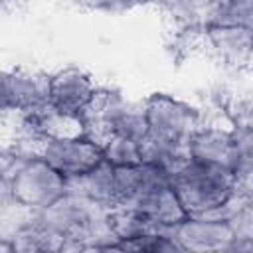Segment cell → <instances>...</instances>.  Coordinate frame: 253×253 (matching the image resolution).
Returning <instances> with one entry per match:
<instances>
[{"label": "cell", "mask_w": 253, "mask_h": 253, "mask_svg": "<svg viewBox=\"0 0 253 253\" xmlns=\"http://www.w3.org/2000/svg\"><path fill=\"white\" fill-rule=\"evenodd\" d=\"M225 115L233 128L253 130V97L231 99L225 105Z\"/></svg>", "instance_id": "7402d4cb"}, {"label": "cell", "mask_w": 253, "mask_h": 253, "mask_svg": "<svg viewBox=\"0 0 253 253\" xmlns=\"http://www.w3.org/2000/svg\"><path fill=\"white\" fill-rule=\"evenodd\" d=\"M233 194L237 196H253V152L239 156L233 168Z\"/></svg>", "instance_id": "603a6c76"}, {"label": "cell", "mask_w": 253, "mask_h": 253, "mask_svg": "<svg viewBox=\"0 0 253 253\" xmlns=\"http://www.w3.org/2000/svg\"><path fill=\"white\" fill-rule=\"evenodd\" d=\"M227 251H253V239H243V237H233L231 245Z\"/></svg>", "instance_id": "4316f807"}, {"label": "cell", "mask_w": 253, "mask_h": 253, "mask_svg": "<svg viewBox=\"0 0 253 253\" xmlns=\"http://www.w3.org/2000/svg\"><path fill=\"white\" fill-rule=\"evenodd\" d=\"M130 208H136L138 211H142L144 215H148L150 219H154L162 225H178L180 221H184L188 217V211L184 210V206L178 200L172 186L144 194Z\"/></svg>", "instance_id": "2e32d148"}, {"label": "cell", "mask_w": 253, "mask_h": 253, "mask_svg": "<svg viewBox=\"0 0 253 253\" xmlns=\"http://www.w3.org/2000/svg\"><path fill=\"white\" fill-rule=\"evenodd\" d=\"M109 208H103L87 198L75 196V194H63L59 200H55L53 204H49L47 208L40 210L38 213V221L42 225H45L47 229L59 233L61 237L65 233H69L73 227L85 223L87 219L107 213Z\"/></svg>", "instance_id": "9c48e42d"}, {"label": "cell", "mask_w": 253, "mask_h": 253, "mask_svg": "<svg viewBox=\"0 0 253 253\" xmlns=\"http://www.w3.org/2000/svg\"><path fill=\"white\" fill-rule=\"evenodd\" d=\"M172 188L190 217L204 215L233 196V170L192 160L172 176Z\"/></svg>", "instance_id": "6da1fadb"}, {"label": "cell", "mask_w": 253, "mask_h": 253, "mask_svg": "<svg viewBox=\"0 0 253 253\" xmlns=\"http://www.w3.org/2000/svg\"><path fill=\"white\" fill-rule=\"evenodd\" d=\"M210 26H235L253 30V0H213Z\"/></svg>", "instance_id": "e0dca14e"}, {"label": "cell", "mask_w": 253, "mask_h": 253, "mask_svg": "<svg viewBox=\"0 0 253 253\" xmlns=\"http://www.w3.org/2000/svg\"><path fill=\"white\" fill-rule=\"evenodd\" d=\"M115 184H117L115 208H130L144 194L172 186V176L148 162H140L134 166H117Z\"/></svg>", "instance_id": "8992f818"}, {"label": "cell", "mask_w": 253, "mask_h": 253, "mask_svg": "<svg viewBox=\"0 0 253 253\" xmlns=\"http://www.w3.org/2000/svg\"><path fill=\"white\" fill-rule=\"evenodd\" d=\"M67 178L51 168L43 158L26 160L10 178L2 180L4 194L34 208L43 210L65 194Z\"/></svg>", "instance_id": "7a4b0ae2"}, {"label": "cell", "mask_w": 253, "mask_h": 253, "mask_svg": "<svg viewBox=\"0 0 253 253\" xmlns=\"http://www.w3.org/2000/svg\"><path fill=\"white\" fill-rule=\"evenodd\" d=\"M208 45L227 65L241 67L253 59V30L235 26H208Z\"/></svg>", "instance_id": "8fae6325"}, {"label": "cell", "mask_w": 253, "mask_h": 253, "mask_svg": "<svg viewBox=\"0 0 253 253\" xmlns=\"http://www.w3.org/2000/svg\"><path fill=\"white\" fill-rule=\"evenodd\" d=\"M51 75L30 69H10L2 75V111L30 113L49 105Z\"/></svg>", "instance_id": "277c9868"}, {"label": "cell", "mask_w": 253, "mask_h": 253, "mask_svg": "<svg viewBox=\"0 0 253 253\" xmlns=\"http://www.w3.org/2000/svg\"><path fill=\"white\" fill-rule=\"evenodd\" d=\"M174 0H136V4H158V6H164L168 8Z\"/></svg>", "instance_id": "83f0119b"}, {"label": "cell", "mask_w": 253, "mask_h": 253, "mask_svg": "<svg viewBox=\"0 0 253 253\" xmlns=\"http://www.w3.org/2000/svg\"><path fill=\"white\" fill-rule=\"evenodd\" d=\"M213 0H174L168 10L180 28H208Z\"/></svg>", "instance_id": "ac0fdd59"}, {"label": "cell", "mask_w": 253, "mask_h": 253, "mask_svg": "<svg viewBox=\"0 0 253 253\" xmlns=\"http://www.w3.org/2000/svg\"><path fill=\"white\" fill-rule=\"evenodd\" d=\"M229 225H231L235 237L253 239V196H249L245 200L241 210L229 219Z\"/></svg>", "instance_id": "cb8c5ba5"}, {"label": "cell", "mask_w": 253, "mask_h": 253, "mask_svg": "<svg viewBox=\"0 0 253 253\" xmlns=\"http://www.w3.org/2000/svg\"><path fill=\"white\" fill-rule=\"evenodd\" d=\"M206 43H208L206 28H182L172 43V51L178 59H184V57L196 53Z\"/></svg>", "instance_id": "44dd1931"}, {"label": "cell", "mask_w": 253, "mask_h": 253, "mask_svg": "<svg viewBox=\"0 0 253 253\" xmlns=\"http://www.w3.org/2000/svg\"><path fill=\"white\" fill-rule=\"evenodd\" d=\"M146 121H148V134L190 142L192 134L202 126V115L196 107L178 101L170 95H152L144 101Z\"/></svg>", "instance_id": "3957f363"}, {"label": "cell", "mask_w": 253, "mask_h": 253, "mask_svg": "<svg viewBox=\"0 0 253 253\" xmlns=\"http://www.w3.org/2000/svg\"><path fill=\"white\" fill-rule=\"evenodd\" d=\"M107 217H109V223L113 227L117 241L134 239L142 235H154V233L176 237V225H162L150 219L148 215H144L142 211H138L136 208H111Z\"/></svg>", "instance_id": "5bb4252c"}, {"label": "cell", "mask_w": 253, "mask_h": 253, "mask_svg": "<svg viewBox=\"0 0 253 253\" xmlns=\"http://www.w3.org/2000/svg\"><path fill=\"white\" fill-rule=\"evenodd\" d=\"M97 85L79 67H65L51 75V99L49 103L69 115H83L91 103Z\"/></svg>", "instance_id": "ba28073f"}, {"label": "cell", "mask_w": 253, "mask_h": 253, "mask_svg": "<svg viewBox=\"0 0 253 253\" xmlns=\"http://www.w3.org/2000/svg\"><path fill=\"white\" fill-rule=\"evenodd\" d=\"M40 158H43L65 178H73L95 168L103 160V148H99L85 136L43 140L40 148Z\"/></svg>", "instance_id": "5b68a950"}, {"label": "cell", "mask_w": 253, "mask_h": 253, "mask_svg": "<svg viewBox=\"0 0 253 253\" xmlns=\"http://www.w3.org/2000/svg\"><path fill=\"white\" fill-rule=\"evenodd\" d=\"M65 192L87 198L103 208H115L117 204V184H115V166L105 158L81 176L67 178Z\"/></svg>", "instance_id": "7c38bea8"}, {"label": "cell", "mask_w": 253, "mask_h": 253, "mask_svg": "<svg viewBox=\"0 0 253 253\" xmlns=\"http://www.w3.org/2000/svg\"><path fill=\"white\" fill-rule=\"evenodd\" d=\"M235 233L229 221H215L204 217H186L176 225V239L184 251H227Z\"/></svg>", "instance_id": "52a82bcc"}, {"label": "cell", "mask_w": 253, "mask_h": 253, "mask_svg": "<svg viewBox=\"0 0 253 253\" xmlns=\"http://www.w3.org/2000/svg\"><path fill=\"white\" fill-rule=\"evenodd\" d=\"M233 128V126H231ZM233 136H235V144H237V152L239 156L251 154L253 152V130L247 128H233Z\"/></svg>", "instance_id": "484cf974"}, {"label": "cell", "mask_w": 253, "mask_h": 253, "mask_svg": "<svg viewBox=\"0 0 253 253\" xmlns=\"http://www.w3.org/2000/svg\"><path fill=\"white\" fill-rule=\"evenodd\" d=\"M190 150L194 160L204 164H215L223 168H235L239 152L233 136V128L200 126L190 138Z\"/></svg>", "instance_id": "30bf717a"}, {"label": "cell", "mask_w": 253, "mask_h": 253, "mask_svg": "<svg viewBox=\"0 0 253 253\" xmlns=\"http://www.w3.org/2000/svg\"><path fill=\"white\" fill-rule=\"evenodd\" d=\"M140 156L142 162H148L170 176L178 174L182 168H186L194 156L190 150V142H178V140H166L152 134H146L140 140Z\"/></svg>", "instance_id": "4fadbf2b"}, {"label": "cell", "mask_w": 253, "mask_h": 253, "mask_svg": "<svg viewBox=\"0 0 253 253\" xmlns=\"http://www.w3.org/2000/svg\"><path fill=\"white\" fill-rule=\"evenodd\" d=\"M2 2H4V4H6V6H8V4H16V2H18V0H2Z\"/></svg>", "instance_id": "f1b7e54d"}, {"label": "cell", "mask_w": 253, "mask_h": 253, "mask_svg": "<svg viewBox=\"0 0 253 253\" xmlns=\"http://www.w3.org/2000/svg\"><path fill=\"white\" fill-rule=\"evenodd\" d=\"M63 249V237L45 225H42L38 219L14 233L10 239L2 241L0 251L2 253H51Z\"/></svg>", "instance_id": "9a60e30c"}, {"label": "cell", "mask_w": 253, "mask_h": 253, "mask_svg": "<svg viewBox=\"0 0 253 253\" xmlns=\"http://www.w3.org/2000/svg\"><path fill=\"white\" fill-rule=\"evenodd\" d=\"M95 10H125L136 4V0H77Z\"/></svg>", "instance_id": "d4e9b609"}, {"label": "cell", "mask_w": 253, "mask_h": 253, "mask_svg": "<svg viewBox=\"0 0 253 253\" xmlns=\"http://www.w3.org/2000/svg\"><path fill=\"white\" fill-rule=\"evenodd\" d=\"M103 158L117 166H134L142 162L140 156V142L126 138V136H113L109 144L103 148Z\"/></svg>", "instance_id": "ffe728a7"}, {"label": "cell", "mask_w": 253, "mask_h": 253, "mask_svg": "<svg viewBox=\"0 0 253 253\" xmlns=\"http://www.w3.org/2000/svg\"><path fill=\"white\" fill-rule=\"evenodd\" d=\"M113 251H150V253L166 251V253H172V251H184V249L176 237L154 233V235H142V237H134V239L117 241L113 245Z\"/></svg>", "instance_id": "d6986e66"}]
</instances>
